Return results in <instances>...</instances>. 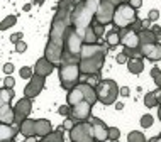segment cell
<instances>
[{"label":"cell","instance_id":"obj_8","mask_svg":"<svg viewBox=\"0 0 161 142\" xmlns=\"http://www.w3.org/2000/svg\"><path fill=\"white\" fill-rule=\"evenodd\" d=\"M69 140L71 142H92V140H95L92 122L90 120L76 122L75 127L69 130Z\"/></svg>","mask_w":161,"mask_h":142},{"label":"cell","instance_id":"obj_26","mask_svg":"<svg viewBox=\"0 0 161 142\" xmlns=\"http://www.w3.org/2000/svg\"><path fill=\"white\" fill-rule=\"evenodd\" d=\"M14 97H15L14 88L3 87L2 90H0V103H10L12 100H14Z\"/></svg>","mask_w":161,"mask_h":142},{"label":"cell","instance_id":"obj_53","mask_svg":"<svg viewBox=\"0 0 161 142\" xmlns=\"http://www.w3.org/2000/svg\"><path fill=\"white\" fill-rule=\"evenodd\" d=\"M44 2H46V0H32V3H34V5H42Z\"/></svg>","mask_w":161,"mask_h":142},{"label":"cell","instance_id":"obj_9","mask_svg":"<svg viewBox=\"0 0 161 142\" xmlns=\"http://www.w3.org/2000/svg\"><path fill=\"white\" fill-rule=\"evenodd\" d=\"M115 8L117 5L110 2V0H100L98 8H97V14H95V20L103 25H108L114 22V14H115Z\"/></svg>","mask_w":161,"mask_h":142},{"label":"cell","instance_id":"obj_42","mask_svg":"<svg viewBox=\"0 0 161 142\" xmlns=\"http://www.w3.org/2000/svg\"><path fill=\"white\" fill-rule=\"evenodd\" d=\"M25 49H27V44L24 41L15 42V53H25Z\"/></svg>","mask_w":161,"mask_h":142},{"label":"cell","instance_id":"obj_49","mask_svg":"<svg viewBox=\"0 0 161 142\" xmlns=\"http://www.w3.org/2000/svg\"><path fill=\"white\" fill-rule=\"evenodd\" d=\"M153 80H154V85H156V87H158V88H161V71H159L158 75L154 76Z\"/></svg>","mask_w":161,"mask_h":142},{"label":"cell","instance_id":"obj_51","mask_svg":"<svg viewBox=\"0 0 161 142\" xmlns=\"http://www.w3.org/2000/svg\"><path fill=\"white\" fill-rule=\"evenodd\" d=\"M158 73H159V68H158V66H154L153 70H151V76H153V78H154V76L158 75Z\"/></svg>","mask_w":161,"mask_h":142},{"label":"cell","instance_id":"obj_12","mask_svg":"<svg viewBox=\"0 0 161 142\" xmlns=\"http://www.w3.org/2000/svg\"><path fill=\"white\" fill-rule=\"evenodd\" d=\"M92 103L81 100L76 105H71V117L76 120V122H81V120H90L92 117Z\"/></svg>","mask_w":161,"mask_h":142},{"label":"cell","instance_id":"obj_7","mask_svg":"<svg viewBox=\"0 0 161 142\" xmlns=\"http://www.w3.org/2000/svg\"><path fill=\"white\" fill-rule=\"evenodd\" d=\"M137 19V10L134 8L130 3H120L115 8V14H114V27L117 29H124L129 27L134 20Z\"/></svg>","mask_w":161,"mask_h":142},{"label":"cell","instance_id":"obj_38","mask_svg":"<svg viewBox=\"0 0 161 142\" xmlns=\"http://www.w3.org/2000/svg\"><path fill=\"white\" fill-rule=\"evenodd\" d=\"M86 81H88V83L92 85V87H97L100 81H102V78H100V73H93V75H90Z\"/></svg>","mask_w":161,"mask_h":142},{"label":"cell","instance_id":"obj_39","mask_svg":"<svg viewBox=\"0 0 161 142\" xmlns=\"http://www.w3.org/2000/svg\"><path fill=\"white\" fill-rule=\"evenodd\" d=\"M129 27H130V29H134V31H136V32H139V31H142V29H144V22H142V20H141V19H139V17H137V19L134 20V22L129 25Z\"/></svg>","mask_w":161,"mask_h":142},{"label":"cell","instance_id":"obj_35","mask_svg":"<svg viewBox=\"0 0 161 142\" xmlns=\"http://www.w3.org/2000/svg\"><path fill=\"white\" fill-rule=\"evenodd\" d=\"M93 31H95V34H97V37L100 39V37L103 36V34H105V25L103 24H100V22H97V20H93Z\"/></svg>","mask_w":161,"mask_h":142},{"label":"cell","instance_id":"obj_56","mask_svg":"<svg viewBox=\"0 0 161 142\" xmlns=\"http://www.w3.org/2000/svg\"><path fill=\"white\" fill-rule=\"evenodd\" d=\"M158 118H159V122H161V105H158Z\"/></svg>","mask_w":161,"mask_h":142},{"label":"cell","instance_id":"obj_23","mask_svg":"<svg viewBox=\"0 0 161 142\" xmlns=\"http://www.w3.org/2000/svg\"><path fill=\"white\" fill-rule=\"evenodd\" d=\"M105 44L108 47H115V46L120 44V29L114 27L112 31H108L105 34Z\"/></svg>","mask_w":161,"mask_h":142},{"label":"cell","instance_id":"obj_4","mask_svg":"<svg viewBox=\"0 0 161 142\" xmlns=\"http://www.w3.org/2000/svg\"><path fill=\"white\" fill-rule=\"evenodd\" d=\"M58 75H59V83L64 90H71L73 87H76L80 83V78L83 76L80 71V63L68 61V59H63L61 64L58 66Z\"/></svg>","mask_w":161,"mask_h":142},{"label":"cell","instance_id":"obj_24","mask_svg":"<svg viewBox=\"0 0 161 142\" xmlns=\"http://www.w3.org/2000/svg\"><path fill=\"white\" fill-rule=\"evenodd\" d=\"M127 70L132 75H141L142 70H144V63H142V58H129L127 61Z\"/></svg>","mask_w":161,"mask_h":142},{"label":"cell","instance_id":"obj_31","mask_svg":"<svg viewBox=\"0 0 161 142\" xmlns=\"http://www.w3.org/2000/svg\"><path fill=\"white\" fill-rule=\"evenodd\" d=\"M127 140H129V142H144L146 137H144V134H142V132L132 130V132H129V134H127Z\"/></svg>","mask_w":161,"mask_h":142},{"label":"cell","instance_id":"obj_48","mask_svg":"<svg viewBox=\"0 0 161 142\" xmlns=\"http://www.w3.org/2000/svg\"><path fill=\"white\" fill-rule=\"evenodd\" d=\"M129 95H130L129 87H120V97H129Z\"/></svg>","mask_w":161,"mask_h":142},{"label":"cell","instance_id":"obj_55","mask_svg":"<svg viewBox=\"0 0 161 142\" xmlns=\"http://www.w3.org/2000/svg\"><path fill=\"white\" fill-rule=\"evenodd\" d=\"M115 108H117V110H122V108H124V103H120V102L115 103Z\"/></svg>","mask_w":161,"mask_h":142},{"label":"cell","instance_id":"obj_16","mask_svg":"<svg viewBox=\"0 0 161 142\" xmlns=\"http://www.w3.org/2000/svg\"><path fill=\"white\" fill-rule=\"evenodd\" d=\"M54 64L49 61V59L46 58V56H42V58H39L36 64H34V73L36 75H41V76H49L51 73L54 71Z\"/></svg>","mask_w":161,"mask_h":142},{"label":"cell","instance_id":"obj_20","mask_svg":"<svg viewBox=\"0 0 161 142\" xmlns=\"http://www.w3.org/2000/svg\"><path fill=\"white\" fill-rule=\"evenodd\" d=\"M20 134H22L25 139H31V137H36L37 132H36V120L32 118H25L22 124H20Z\"/></svg>","mask_w":161,"mask_h":142},{"label":"cell","instance_id":"obj_3","mask_svg":"<svg viewBox=\"0 0 161 142\" xmlns=\"http://www.w3.org/2000/svg\"><path fill=\"white\" fill-rule=\"evenodd\" d=\"M98 3H100V0H81L80 3H76V5L73 7L71 24L78 31L80 36H83V32L93 24Z\"/></svg>","mask_w":161,"mask_h":142},{"label":"cell","instance_id":"obj_13","mask_svg":"<svg viewBox=\"0 0 161 142\" xmlns=\"http://www.w3.org/2000/svg\"><path fill=\"white\" fill-rule=\"evenodd\" d=\"M120 44H122L124 47H139L141 46L139 34L130 27L120 29Z\"/></svg>","mask_w":161,"mask_h":142},{"label":"cell","instance_id":"obj_45","mask_svg":"<svg viewBox=\"0 0 161 142\" xmlns=\"http://www.w3.org/2000/svg\"><path fill=\"white\" fill-rule=\"evenodd\" d=\"M3 73H5V75H12V73H14V64H12V63H5V64H3Z\"/></svg>","mask_w":161,"mask_h":142},{"label":"cell","instance_id":"obj_37","mask_svg":"<svg viewBox=\"0 0 161 142\" xmlns=\"http://www.w3.org/2000/svg\"><path fill=\"white\" fill-rule=\"evenodd\" d=\"M58 113L61 115V117H69V115H71V105H61L58 108Z\"/></svg>","mask_w":161,"mask_h":142},{"label":"cell","instance_id":"obj_50","mask_svg":"<svg viewBox=\"0 0 161 142\" xmlns=\"http://www.w3.org/2000/svg\"><path fill=\"white\" fill-rule=\"evenodd\" d=\"M114 5H120V3H129V0H110Z\"/></svg>","mask_w":161,"mask_h":142},{"label":"cell","instance_id":"obj_33","mask_svg":"<svg viewBox=\"0 0 161 142\" xmlns=\"http://www.w3.org/2000/svg\"><path fill=\"white\" fill-rule=\"evenodd\" d=\"M75 124H76V120L69 115V117H64V122H63V125L59 129H61V130H71V129L75 127Z\"/></svg>","mask_w":161,"mask_h":142},{"label":"cell","instance_id":"obj_54","mask_svg":"<svg viewBox=\"0 0 161 142\" xmlns=\"http://www.w3.org/2000/svg\"><path fill=\"white\" fill-rule=\"evenodd\" d=\"M32 5H34V3H25V5H24V10H25V12H29Z\"/></svg>","mask_w":161,"mask_h":142},{"label":"cell","instance_id":"obj_5","mask_svg":"<svg viewBox=\"0 0 161 142\" xmlns=\"http://www.w3.org/2000/svg\"><path fill=\"white\" fill-rule=\"evenodd\" d=\"M83 37L78 34V31L73 25H69L66 37H64V49H63V59L68 61H78L80 63V54H81V47H83ZM61 59V61H63Z\"/></svg>","mask_w":161,"mask_h":142},{"label":"cell","instance_id":"obj_43","mask_svg":"<svg viewBox=\"0 0 161 142\" xmlns=\"http://www.w3.org/2000/svg\"><path fill=\"white\" fill-rule=\"evenodd\" d=\"M147 19H149L151 22L158 20V19H159V10H156V8H153V10H149V14H147Z\"/></svg>","mask_w":161,"mask_h":142},{"label":"cell","instance_id":"obj_14","mask_svg":"<svg viewBox=\"0 0 161 142\" xmlns=\"http://www.w3.org/2000/svg\"><path fill=\"white\" fill-rule=\"evenodd\" d=\"M141 53L149 61H161V42H149V44H141Z\"/></svg>","mask_w":161,"mask_h":142},{"label":"cell","instance_id":"obj_27","mask_svg":"<svg viewBox=\"0 0 161 142\" xmlns=\"http://www.w3.org/2000/svg\"><path fill=\"white\" fill-rule=\"evenodd\" d=\"M83 42L85 44H93V42H98V37H97V34H95V31H93V25H90L88 29L83 32Z\"/></svg>","mask_w":161,"mask_h":142},{"label":"cell","instance_id":"obj_18","mask_svg":"<svg viewBox=\"0 0 161 142\" xmlns=\"http://www.w3.org/2000/svg\"><path fill=\"white\" fill-rule=\"evenodd\" d=\"M0 124H15V110L10 103H0Z\"/></svg>","mask_w":161,"mask_h":142},{"label":"cell","instance_id":"obj_2","mask_svg":"<svg viewBox=\"0 0 161 142\" xmlns=\"http://www.w3.org/2000/svg\"><path fill=\"white\" fill-rule=\"evenodd\" d=\"M107 51L108 46L105 44H83L81 47V54H80V71L83 76H90L93 73H100L102 66L105 64L107 58Z\"/></svg>","mask_w":161,"mask_h":142},{"label":"cell","instance_id":"obj_36","mask_svg":"<svg viewBox=\"0 0 161 142\" xmlns=\"http://www.w3.org/2000/svg\"><path fill=\"white\" fill-rule=\"evenodd\" d=\"M120 137V130L117 127H108V140H117Z\"/></svg>","mask_w":161,"mask_h":142},{"label":"cell","instance_id":"obj_47","mask_svg":"<svg viewBox=\"0 0 161 142\" xmlns=\"http://www.w3.org/2000/svg\"><path fill=\"white\" fill-rule=\"evenodd\" d=\"M151 29H153L154 36L158 37V41H159V39H161V25H153V27H151Z\"/></svg>","mask_w":161,"mask_h":142},{"label":"cell","instance_id":"obj_25","mask_svg":"<svg viewBox=\"0 0 161 142\" xmlns=\"http://www.w3.org/2000/svg\"><path fill=\"white\" fill-rule=\"evenodd\" d=\"M139 39H141V44H149V42H156L158 41V37L154 36V32H153V29H149V27H144L142 31H139Z\"/></svg>","mask_w":161,"mask_h":142},{"label":"cell","instance_id":"obj_30","mask_svg":"<svg viewBox=\"0 0 161 142\" xmlns=\"http://www.w3.org/2000/svg\"><path fill=\"white\" fill-rule=\"evenodd\" d=\"M17 24V15H7L5 19L2 20V24H0V29L2 31H7L8 27H12V25Z\"/></svg>","mask_w":161,"mask_h":142},{"label":"cell","instance_id":"obj_46","mask_svg":"<svg viewBox=\"0 0 161 142\" xmlns=\"http://www.w3.org/2000/svg\"><path fill=\"white\" fill-rule=\"evenodd\" d=\"M129 3L136 8V10H139V8L142 7V0H129Z\"/></svg>","mask_w":161,"mask_h":142},{"label":"cell","instance_id":"obj_15","mask_svg":"<svg viewBox=\"0 0 161 142\" xmlns=\"http://www.w3.org/2000/svg\"><path fill=\"white\" fill-rule=\"evenodd\" d=\"M17 134H20L19 124H2V125H0V140L2 142L15 140Z\"/></svg>","mask_w":161,"mask_h":142},{"label":"cell","instance_id":"obj_17","mask_svg":"<svg viewBox=\"0 0 161 142\" xmlns=\"http://www.w3.org/2000/svg\"><path fill=\"white\" fill-rule=\"evenodd\" d=\"M90 122H92V125H93L95 140H105V139H108V127L105 125L103 120H100L97 117H92V118H90Z\"/></svg>","mask_w":161,"mask_h":142},{"label":"cell","instance_id":"obj_28","mask_svg":"<svg viewBox=\"0 0 161 142\" xmlns=\"http://www.w3.org/2000/svg\"><path fill=\"white\" fill-rule=\"evenodd\" d=\"M144 105L147 107V108H154V107L159 105L158 97H156V92H147L144 95Z\"/></svg>","mask_w":161,"mask_h":142},{"label":"cell","instance_id":"obj_52","mask_svg":"<svg viewBox=\"0 0 161 142\" xmlns=\"http://www.w3.org/2000/svg\"><path fill=\"white\" fill-rule=\"evenodd\" d=\"M156 97H158V102H159V105H161V88L156 90Z\"/></svg>","mask_w":161,"mask_h":142},{"label":"cell","instance_id":"obj_1","mask_svg":"<svg viewBox=\"0 0 161 142\" xmlns=\"http://www.w3.org/2000/svg\"><path fill=\"white\" fill-rule=\"evenodd\" d=\"M73 3L69 0H59L56 7V14L53 17L49 29V39L44 47V56L49 59L54 66H59L63 59V49H64V37L71 24V12H73Z\"/></svg>","mask_w":161,"mask_h":142},{"label":"cell","instance_id":"obj_19","mask_svg":"<svg viewBox=\"0 0 161 142\" xmlns=\"http://www.w3.org/2000/svg\"><path fill=\"white\" fill-rule=\"evenodd\" d=\"M78 87L81 88V92H83V95H85V100H86V102H90L92 105H95V103L98 102L97 88L92 87V85H90L88 81H80V83H78Z\"/></svg>","mask_w":161,"mask_h":142},{"label":"cell","instance_id":"obj_57","mask_svg":"<svg viewBox=\"0 0 161 142\" xmlns=\"http://www.w3.org/2000/svg\"><path fill=\"white\" fill-rule=\"evenodd\" d=\"M158 137H159V140H161V132H159V135H158Z\"/></svg>","mask_w":161,"mask_h":142},{"label":"cell","instance_id":"obj_32","mask_svg":"<svg viewBox=\"0 0 161 142\" xmlns=\"http://www.w3.org/2000/svg\"><path fill=\"white\" fill-rule=\"evenodd\" d=\"M153 122H154V118H153V115H149V113L142 115L141 120H139V124H141L142 129H149L151 125H153Z\"/></svg>","mask_w":161,"mask_h":142},{"label":"cell","instance_id":"obj_6","mask_svg":"<svg viewBox=\"0 0 161 142\" xmlns=\"http://www.w3.org/2000/svg\"><path fill=\"white\" fill-rule=\"evenodd\" d=\"M95 88H97L98 102H102L103 105H114L117 97L120 95V88L114 80H102Z\"/></svg>","mask_w":161,"mask_h":142},{"label":"cell","instance_id":"obj_10","mask_svg":"<svg viewBox=\"0 0 161 142\" xmlns=\"http://www.w3.org/2000/svg\"><path fill=\"white\" fill-rule=\"evenodd\" d=\"M44 85H46V76H41V75H36V73H34L32 78L29 80V83L25 85V88H24V97L36 98L37 95L44 90Z\"/></svg>","mask_w":161,"mask_h":142},{"label":"cell","instance_id":"obj_44","mask_svg":"<svg viewBox=\"0 0 161 142\" xmlns=\"http://www.w3.org/2000/svg\"><path fill=\"white\" fill-rule=\"evenodd\" d=\"M22 37H24V34L22 32H15V34H10V42H19V41H22Z\"/></svg>","mask_w":161,"mask_h":142},{"label":"cell","instance_id":"obj_29","mask_svg":"<svg viewBox=\"0 0 161 142\" xmlns=\"http://www.w3.org/2000/svg\"><path fill=\"white\" fill-rule=\"evenodd\" d=\"M42 142H63V130L61 129H56L51 134H47L44 139H42Z\"/></svg>","mask_w":161,"mask_h":142},{"label":"cell","instance_id":"obj_40","mask_svg":"<svg viewBox=\"0 0 161 142\" xmlns=\"http://www.w3.org/2000/svg\"><path fill=\"white\" fill-rule=\"evenodd\" d=\"M115 61L119 63V64H127V61H129V56H127V54H125L124 51H122V53H119V54L115 56Z\"/></svg>","mask_w":161,"mask_h":142},{"label":"cell","instance_id":"obj_41","mask_svg":"<svg viewBox=\"0 0 161 142\" xmlns=\"http://www.w3.org/2000/svg\"><path fill=\"white\" fill-rule=\"evenodd\" d=\"M3 87H7V88H14L15 87V80L12 78V75H7L5 78H3Z\"/></svg>","mask_w":161,"mask_h":142},{"label":"cell","instance_id":"obj_21","mask_svg":"<svg viewBox=\"0 0 161 142\" xmlns=\"http://www.w3.org/2000/svg\"><path fill=\"white\" fill-rule=\"evenodd\" d=\"M36 132H37V137L39 139H44L47 134L53 132V125L47 118H37L36 120Z\"/></svg>","mask_w":161,"mask_h":142},{"label":"cell","instance_id":"obj_11","mask_svg":"<svg viewBox=\"0 0 161 142\" xmlns=\"http://www.w3.org/2000/svg\"><path fill=\"white\" fill-rule=\"evenodd\" d=\"M15 110V124H22L25 118L31 115V110H32V98H27V97H22L19 102L15 103L14 107Z\"/></svg>","mask_w":161,"mask_h":142},{"label":"cell","instance_id":"obj_34","mask_svg":"<svg viewBox=\"0 0 161 142\" xmlns=\"http://www.w3.org/2000/svg\"><path fill=\"white\" fill-rule=\"evenodd\" d=\"M19 75H20V78H24V80H31L32 75H34V70L29 66H24V68H20Z\"/></svg>","mask_w":161,"mask_h":142},{"label":"cell","instance_id":"obj_22","mask_svg":"<svg viewBox=\"0 0 161 142\" xmlns=\"http://www.w3.org/2000/svg\"><path fill=\"white\" fill-rule=\"evenodd\" d=\"M81 100H85V95L81 92V88L78 87H73L71 90H68V95H66V103L68 105H76V103H80Z\"/></svg>","mask_w":161,"mask_h":142}]
</instances>
